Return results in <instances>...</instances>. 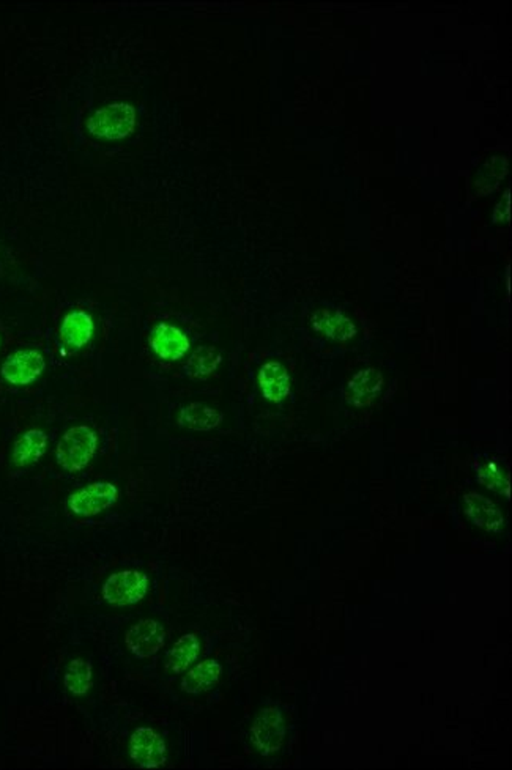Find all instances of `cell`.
I'll list each match as a JSON object with an SVG mask.
<instances>
[{
    "mask_svg": "<svg viewBox=\"0 0 512 770\" xmlns=\"http://www.w3.org/2000/svg\"><path fill=\"white\" fill-rule=\"evenodd\" d=\"M384 385V375L377 369H363L347 381L343 388V399L350 407L364 409L380 396Z\"/></svg>",
    "mask_w": 512,
    "mask_h": 770,
    "instance_id": "cell-9",
    "label": "cell"
},
{
    "mask_svg": "<svg viewBox=\"0 0 512 770\" xmlns=\"http://www.w3.org/2000/svg\"><path fill=\"white\" fill-rule=\"evenodd\" d=\"M98 450V435L86 424L73 426L58 440L56 461L68 473H77L87 467Z\"/></svg>",
    "mask_w": 512,
    "mask_h": 770,
    "instance_id": "cell-1",
    "label": "cell"
},
{
    "mask_svg": "<svg viewBox=\"0 0 512 770\" xmlns=\"http://www.w3.org/2000/svg\"><path fill=\"white\" fill-rule=\"evenodd\" d=\"M148 345L153 353L164 361H179L189 351V339L181 329L169 325L159 323L153 328Z\"/></svg>",
    "mask_w": 512,
    "mask_h": 770,
    "instance_id": "cell-10",
    "label": "cell"
},
{
    "mask_svg": "<svg viewBox=\"0 0 512 770\" xmlns=\"http://www.w3.org/2000/svg\"><path fill=\"white\" fill-rule=\"evenodd\" d=\"M257 381L268 402L280 403L291 396V375L280 361L265 362L259 370Z\"/></svg>",
    "mask_w": 512,
    "mask_h": 770,
    "instance_id": "cell-12",
    "label": "cell"
},
{
    "mask_svg": "<svg viewBox=\"0 0 512 770\" xmlns=\"http://www.w3.org/2000/svg\"><path fill=\"white\" fill-rule=\"evenodd\" d=\"M251 741L259 752L268 756L280 752L284 745L285 724L278 707H263L251 724Z\"/></svg>",
    "mask_w": 512,
    "mask_h": 770,
    "instance_id": "cell-4",
    "label": "cell"
},
{
    "mask_svg": "<svg viewBox=\"0 0 512 770\" xmlns=\"http://www.w3.org/2000/svg\"><path fill=\"white\" fill-rule=\"evenodd\" d=\"M477 482L489 491L511 498V482L503 470L495 461H475Z\"/></svg>",
    "mask_w": 512,
    "mask_h": 770,
    "instance_id": "cell-21",
    "label": "cell"
},
{
    "mask_svg": "<svg viewBox=\"0 0 512 770\" xmlns=\"http://www.w3.org/2000/svg\"><path fill=\"white\" fill-rule=\"evenodd\" d=\"M466 517L473 525L487 532H500L505 526V517L498 506L487 496L477 491H468L464 495Z\"/></svg>",
    "mask_w": 512,
    "mask_h": 770,
    "instance_id": "cell-11",
    "label": "cell"
},
{
    "mask_svg": "<svg viewBox=\"0 0 512 770\" xmlns=\"http://www.w3.org/2000/svg\"><path fill=\"white\" fill-rule=\"evenodd\" d=\"M118 498V489L111 482L99 481L86 485L68 496V509L77 517H95L111 509Z\"/></svg>",
    "mask_w": 512,
    "mask_h": 770,
    "instance_id": "cell-5",
    "label": "cell"
},
{
    "mask_svg": "<svg viewBox=\"0 0 512 770\" xmlns=\"http://www.w3.org/2000/svg\"><path fill=\"white\" fill-rule=\"evenodd\" d=\"M47 450V435L40 429H30L15 441L12 461L15 467L24 468L40 461Z\"/></svg>",
    "mask_w": 512,
    "mask_h": 770,
    "instance_id": "cell-15",
    "label": "cell"
},
{
    "mask_svg": "<svg viewBox=\"0 0 512 770\" xmlns=\"http://www.w3.org/2000/svg\"><path fill=\"white\" fill-rule=\"evenodd\" d=\"M148 577L146 573L127 569L109 575L103 584V599L114 607H128L139 603L148 593Z\"/></svg>",
    "mask_w": 512,
    "mask_h": 770,
    "instance_id": "cell-3",
    "label": "cell"
},
{
    "mask_svg": "<svg viewBox=\"0 0 512 770\" xmlns=\"http://www.w3.org/2000/svg\"><path fill=\"white\" fill-rule=\"evenodd\" d=\"M221 361V351L215 347L204 345V347H199L198 350L189 356L187 364L183 366V372L189 379H207L210 375L215 374Z\"/></svg>",
    "mask_w": 512,
    "mask_h": 770,
    "instance_id": "cell-19",
    "label": "cell"
},
{
    "mask_svg": "<svg viewBox=\"0 0 512 770\" xmlns=\"http://www.w3.org/2000/svg\"><path fill=\"white\" fill-rule=\"evenodd\" d=\"M222 666L218 660H204L181 679V690L189 694H199L215 687L221 679Z\"/></svg>",
    "mask_w": 512,
    "mask_h": 770,
    "instance_id": "cell-16",
    "label": "cell"
},
{
    "mask_svg": "<svg viewBox=\"0 0 512 770\" xmlns=\"http://www.w3.org/2000/svg\"><path fill=\"white\" fill-rule=\"evenodd\" d=\"M200 642L194 633H185L172 644L166 653V668L174 674H181L198 660Z\"/></svg>",
    "mask_w": 512,
    "mask_h": 770,
    "instance_id": "cell-18",
    "label": "cell"
},
{
    "mask_svg": "<svg viewBox=\"0 0 512 770\" xmlns=\"http://www.w3.org/2000/svg\"><path fill=\"white\" fill-rule=\"evenodd\" d=\"M166 631L157 619H140L125 633V644L138 659H150L164 648Z\"/></svg>",
    "mask_w": 512,
    "mask_h": 770,
    "instance_id": "cell-8",
    "label": "cell"
},
{
    "mask_svg": "<svg viewBox=\"0 0 512 770\" xmlns=\"http://www.w3.org/2000/svg\"><path fill=\"white\" fill-rule=\"evenodd\" d=\"M92 681H94L92 664L84 659L71 660L65 672V689L75 696H84L88 694V690L92 689Z\"/></svg>",
    "mask_w": 512,
    "mask_h": 770,
    "instance_id": "cell-20",
    "label": "cell"
},
{
    "mask_svg": "<svg viewBox=\"0 0 512 770\" xmlns=\"http://www.w3.org/2000/svg\"><path fill=\"white\" fill-rule=\"evenodd\" d=\"M509 194L511 193L507 189V194L501 198L500 204L497 205V208H495L494 222H497V224H503V222L509 221V204H511Z\"/></svg>",
    "mask_w": 512,
    "mask_h": 770,
    "instance_id": "cell-22",
    "label": "cell"
},
{
    "mask_svg": "<svg viewBox=\"0 0 512 770\" xmlns=\"http://www.w3.org/2000/svg\"><path fill=\"white\" fill-rule=\"evenodd\" d=\"M94 319L86 310H71L60 323V339L73 350L84 349L94 338Z\"/></svg>",
    "mask_w": 512,
    "mask_h": 770,
    "instance_id": "cell-13",
    "label": "cell"
},
{
    "mask_svg": "<svg viewBox=\"0 0 512 770\" xmlns=\"http://www.w3.org/2000/svg\"><path fill=\"white\" fill-rule=\"evenodd\" d=\"M222 420L224 416L221 411L202 402L189 403L180 410V415H179V424L181 427H187L198 432L213 431L216 427L221 426Z\"/></svg>",
    "mask_w": 512,
    "mask_h": 770,
    "instance_id": "cell-17",
    "label": "cell"
},
{
    "mask_svg": "<svg viewBox=\"0 0 512 770\" xmlns=\"http://www.w3.org/2000/svg\"><path fill=\"white\" fill-rule=\"evenodd\" d=\"M129 756L140 769H159L166 765V744L150 726H139L129 739Z\"/></svg>",
    "mask_w": 512,
    "mask_h": 770,
    "instance_id": "cell-7",
    "label": "cell"
},
{
    "mask_svg": "<svg viewBox=\"0 0 512 770\" xmlns=\"http://www.w3.org/2000/svg\"><path fill=\"white\" fill-rule=\"evenodd\" d=\"M311 325L317 333L323 334L325 338L343 342L349 339L355 338L356 328L349 317L343 316V312L334 309L315 310L314 316L311 319Z\"/></svg>",
    "mask_w": 512,
    "mask_h": 770,
    "instance_id": "cell-14",
    "label": "cell"
},
{
    "mask_svg": "<svg viewBox=\"0 0 512 770\" xmlns=\"http://www.w3.org/2000/svg\"><path fill=\"white\" fill-rule=\"evenodd\" d=\"M138 123L136 109L129 103H111L103 106L87 118L88 133L103 140H122L133 135Z\"/></svg>",
    "mask_w": 512,
    "mask_h": 770,
    "instance_id": "cell-2",
    "label": "cell"
},
{
    "mask_svg": "<svg viewBox=\"0 0 512 770\" xmlns=\"http://www.w3.org/2000/svg\"><path fill=\"white\" fill-rule=\"evenodd\" d=\"M45 369V356L36 349H26L15 351L6 358L0 368V375L10 385L27 386L40 379Z\"/></svg>",
    "mask_w": 512,
    "mask_h": 770,
    "instance_id": "cell-6",
    "label": "cell"
}]
</instances>
